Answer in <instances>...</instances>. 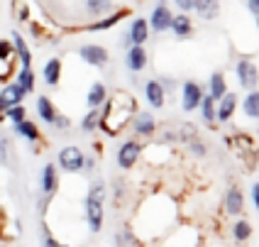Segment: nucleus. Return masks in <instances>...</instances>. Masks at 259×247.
<instances>
[{
  "label": "nucleus",
  "mask_w": 259,
  "mask_h": 247,
  "mask_svg": "<svg viewBox=\"0 0 259 247\" xmlns=\"http://www.w3.org/2000/svg\"><path fill=\"white\" fill-rule=\"evenodd\" d=\"M103 105H105V108L101 110L98 128H101L108 137H117V135L130 125L132 115H135L137 108H140V105H137V98H135L130 91H115L113 96L105 98Z\"/></svg>",
  "instance_id": "f257e3e1"
},
{
  "label": "nucleus",
  "mask_w": 259,
  "mask_h": 247,
  "mask_svg": "<svg viewBox=\"0 0 259 247\" xmlns=\"http://www.w3.org/2000/svg\"><path fill=\"white\" fill-rule=\"evenodd\" d=\"M235 76H237V84L245 88V91H252V88L259 86V69L254 64L252 57H240L237 64H235Z\"/></svg>",
  "instance_id": "f03ea898"
},
{
  "label": "nucleus",
  "mask_w": 259,
  "mask_h": 247,
  "mask_svg": "<svg viewBox=\"0 0 259 247\" xmlns=\"http://www.w3.org/2000/svg\"><path fill=\"white\" fill-rule=\"evenodd\" d=\"M83 159H86V154L81 152V147L69 145V147H61L57 164L64 172H69V174H78V172H83Z\"/></svg>",
  "instance_id": "7ed1b4c3"
},
{
  "label": "nucleus",
  "mask_w": 259,
  "mask_h": 247,
  "mask_svg": "<svg viewBox=\"0 0 259 247\" xmlns=\"http://www.w3.org/2000/svg\"><path fill=\"white\" fill-rule=\"evenodd\" d=\"M142 149H144L142 142H137V140H125V142L120 145V149H117V167L125 169V172H130V169L140 161Z\"/></svg>",
  "instance_id": "20e7f679"
},
{
  "label": "nucleus",
  "mask_w": 259,
  "mask_h": 247,
  "mask_svg": "<svg viewBox=\"0 0 259 247\" xmlns=\"http://www.w3.org/2000/svg\"><path fill=\"white\" fill-rule=\"evenodd\" d=\"M245 211V193L240 186H228L223 193V213L225 216H242Z\"/></svg>",
  "instance_id": "39448f33"
},
{
  "label": "nucleus",
  "mask_w": 259,
  "mask_h": 247,
  "mask_svg": "<svg viewBox=\"0 0 259 247\" xmlns=\"http://www.w3.org/2000/svg\"><path fill=\"white\" fill-rule=\"evenodd\" d=\"M201 98H203V88L198 81H184V84H181V108H184L186 113L198 110Z\"/></svg>",
  "instance_id": "423d86ee"
},
{
  "label": "nucleus",
  "mask_w": 259,
  "mask_h": 247,
  "mask_svg": "<svg viewBox=\"0 0 259 247\" xmlns=\"http://www.w3.org/2000/svg\"><path fill=\"white\" fill-rule=\"evenodd\" d=\"M78 57L83 59L88 66H96V69H101V66H105L110 61V54H108V49L103 44H83L78 49Z\"/></svg>",
  "instance_id": "0eeeda50"
},
{
  "label": "nucleus",
  "mask_w": 259,
  "mask_h": 247,
  "mask_svg": "<svg viewBox=\"0 0 259 247\" xmlns=\"http://www.w3.org/2000/svg\"><path fill=\"white\" fill-rule=\"evenodd\" d=\"M237 93L235 91H228L220 101H215V122L220 125H228L235 115V110H237Z\"/></svg>",
  "instance_id": "6e6552de"
},
{
  "label": "nucleus",
  "mask_w": 259,
  "mask_h": 247,
  "mask_svg": "<svg viewBox=\"0 0 259 247\" xmlns=\"http://www.w3.org/2000/svg\"><path fill=\"white\" fill-rule=\"evenodd\" d=\"M132 132L137 137H152L157 132V120L149 110H137L132 115Z\"/></svg>",
  "instance_id": "1a4fd4ad"
},
{
  "label": "nucleus",
  "mask_w": 259,
  "mask_h": 247,
  "mask_svg": "<svg viewBox=\"0 0 259 247\" xmlns=\"http://www.w3.org/2000/svg\"><path fill=\"white\" fill-rule=\"evenodd\" d=\"M103 201H93V198H86V223L88 230L96 235L103 230V220H105V208H103Z\"/></svg>",
  "instance_id": "9d476101"
},
{
  "label": "nucleus",
  "mask_w": 259,
  "mask_h": 247,
  "mask_svg": "<svg viewBox=\"0 0 259 247\" xmlns=\"http://www.w3.org/2000/svg\"><path fill=\"white\" fill-rule=\"evenodd\" d=\"M171 17L174 13L166 8V3H157V8L152 10V15H149V29L152 32H169V27H171Z\"/></svg>",
  "instance_id": "9b49d317"
},
{
  "label": "nucleus",
  "mask_w": 259,
  "mask_h": 247,
  "mask_svg": "<svg viewBox=\"0 0 259 247\" xmlns=\"http://www.w3.org/2000/svg\"><path fill=\"white\" fill-rule=\"evenodd\" d=\"M147 61H149V54H147L144 44H130L127 54H125V64H127L130 71L140 73L147 66Z\"/></svg>",
  "instance_id": "f8f14e48"
},
{
  "label": "nucleus",
  "mask_w": 259,
  "mask_h": 247,
  "mask_svg": "<svg viewBox=\"0 0 259 247\" xmlns=\"http://www.w3.org/2000/svg\"><path fill=\"white\" fill-rule=\"evenodd\" d=\"M144 98L149 103V108L161 110V108L166 105V88L161 86L159 81H147V84H144Z\"/></svg>",
  "instance_id": "ddd939ff"
},
{
  "label": "nucleus",
  "mask_w": 259,
  "mask_h": 247,
  "mask_svg": "<svg viewBox=\"0 0 259 247\" xmlns=\"http://www.w3.org/2000/svg\"><path fill=\"white\" fill-rule=\"evenodd\" d=\"M171 34L176 39H188L191 34H193V20H191V15L188 13H179L171 17Z\"/></svg>",
  "instance_id": "4468645a"
},
{
  "label": "nucleus",
  "mask_w": 259,
  "mask_h": 247,
  "mask_svg": "<svg viewBox=\"0 0 259 247\" xmlns=\"http://www.w3.org/2000/svg\"><path fill=\"white\" fill-rule=\"evenodd\" d=\"M39 184H42L44 196H49V198H52V196L57 193V189H59V169H57V164H44Z\"/></svg>",
  "instance_id": "2eb2a0df"
},
{
  "label": "nucleus",
  "mask_w": 259,
  "mask_h": 247,
  "mask_svg": "<svg viewBox=\"0 0 259 247\" xmlns=\"http://www.w3.org/2000/svg\"><path fill=\"white\" fill-rule=\"evenodd\" d=\"M25 96H27V93L22 91V86H20L17 81H5L3 88H0V98H3V103H5V108L22 103L25 101Z\"/></svg>",
  "instance_id": "dca6fc26"
},
{
  "label": "nucleus",
  "mask_w": 259,
  "mask_h": 247,
  "mask_svg": "<svg viewBox=\"0 0 259 247\" xmlns=\"http://www.w3.org/2000/svg\"><path fill=\"white\" fill-rule=\"evenodd\" d=\"M127 15V10H113V13H108V15H103L98 22H91V25H86L83 27V32H103V29H113Z\"/></svg>",
  "instance_id": "f3484780"
},
{
  "label": "nucleus",
  "mask_w": 259,
  "mask_h": 247,
  "mask_svg": "<svg viewBox=\"0 0 259 247\" xmlns=\"http://www.w3.org/2000/svg\"><path fill=\"white\" fill-rule=\"evenodd\" d=\"M127 39L130 44H144L149 39V22L144 17H135L132 25L127 29Z\"/></svg>",
  "instance_id": "a211bd4d"
},
{
  "label": "nucleus",
  "mask_w": 259,
  "mask_h": 247,
  "mask_svg": "<svg viewBox=\"0 0 259 247\" xmlns=\"http://www.w3.org/2000/svg\"><path fill=\"white\" fill-rule=\"evenodd\" d=\"M42 78L47 86H59V81H61V59L59 57L47 59V64L42 69Z\"/></svg>",
  "instance_id": "6ab92c4d"
},
{
  "label": "nucleus",
  "mask_w": 259,
  "mask_h": 247,
  "mask_svg": "<svg viewBox=\"0 0 259 247\" xmlns=\"http://www.w3.org/2000/svg\"><path fill=\"white\" fill-rule=\"evenodd\" d=\"M13 49H15V59H20V66H32V52H29L27 42L22 39V34L20 32H13Z\"/></svg>",
  "instance_id": "aec40b11"
},
{
  "label": "nucleus",
  "mask_w": 259,
  "mask_h": 247,
  "mask_svg": "<svg viewBox=\"0 0 259 247\" xmlns=\"http://www.w3.org/2000/svg\"><path fill=\"white\" fill-rule=\"evenodd\" d=\"M15 132L20 135V137H25L27 142H39L42 140V130L37 128V122H32V120H22V122H15Z\"/></svg>",
  "instance_id": "412c9836"
},
{
  "label": "nucleus",
  "mask_w": 259,
  "mask_h": 247,
  "mask_svg": "<svg viewBox=\"0 0 259 247\" xmlns=\"http://www.w3.org/2000/svg\"><path fill=\"white\" fill-rule=\"evenodd\" d=\"M242 113L249 120H259V88L247 91L245 98H242Z\"/></svg>",
  "instance_id": "4be33fe9"
},
{
  "label": "nucleus",
  "mask_w": 259,
  "mask_h": 247,
  "mask_svg": "<svg viewBox=\"0 0 259 247\" xmlns=\"http://www.w3.org/2000/svg\"><path fill=\"white\" fill-rule=\"evenodd\" d=\"M105 98H108V88H105V84H101V81L91 84V88H88V93H86L88 108H101L103 103H105Z\"/></svg>",
  "instance_id": "5701e85b"
},
{
  "label": "nucleus",
  "mask_w": 259,
  "mask_h": 247,
  "mask_svg": "<svg viewBox=\"0 0 259 247\" xmlns=\"http://www.w3.org/2000/svg\"><path fill=\"white\" fill-rule=\"evenodd\" d=\"M225 93H228V78H225V73L215 71L210 76V84H208V96L213 101H220Z\"/></svg>",
  "instance_id": "b1692460"
},
{
  "label": "nucleus",
  "mask_w": 259,
  "mask_h": 247,
  "mask_svg": "<svg viewBox=\"0 0 259 247\" xmlns=\"http://www.w3.org/2000/svg\"><path fill=\"white\" fill-rule=\"evenodd\" d=\"M201 20H215L220 15V0H196V8H193Z\"/></svg>",
  "instance_id": "393cba45"
},
{
  "label": "nucleus",
  "mask_w": 259,
  "mask_h": 247,
  "mask_svg": "<svg viewBox=\"0 0 259 247\" xmlns=\"http://www.w3.org/2000/svg\"><path fill=\"white\" fill-rule=\"evenodd\" d=\"M37 113H39V117H42L44 125H54V117H57V105L49 101L47 96H39L37 98Z\"/></svg>",
  "instance_id": "a878e982"
},
{
  "label": "nucleus",
  "mask_w": 259,
  "mask_h": 247,
  "mask_svg": "<svg viewBox=\"0 0 259 247\" xmlns=\"http://www.w3.org/2000/svg\"><path fill=\"white\" fill-rule=\"evenodd\" d=\"M201 117H203V122L208 125V128H213L215 125V101L208 96V93H203V98H201Z\"/></svg>",
  "instance_id": "bb28decb"
},
{
  "label": "nucleus",
  "mask_w": 259,
  "mask_h": 247,
  "mask_svg": "<svg viewBox=\"0 0 259 247\" xmlns=\"http://www.w3.org/2000/svg\"><path fill=\"white\" fill-rule=\"evenodd\" d=\"M15 81L22 86V91H25V93H32V91H34V84H37L32 66H27V69H25V66H20V69H17V78H15Z\"/></svg>",
  "instance_id": "cd10ccee"
},
{
  "label": "nucleus",
  "mask_w": 259,
  "mask_h": 247,
  "mask_svg": "<svg viewBox=\"0 0 259 247\" xmlns=\"http://www.w3.org/2000/svg\"><path fill=\"white\" fill-rule=\"evenodd\" d=\"M249 237H252V223H249V220H245V218L237 220V223L232 225V240L242 245V242H247Z\"/></svg>",
  "instance_id": "c85d7f7f"
},
{
  "label": "nucleus",
  "mask_w": 259,
  "mask_h": 247,
  "mask_svg": "<svg viewBox=\"0 0 259 247\" xmlns=\"http://www.w3.org/2000/svg\"><path fill=\"white\" fill-rule=\"evenodd\" d=\"M86 10L91 15H108L113 13V0H86Z\"/></svg>",
  "instance_id": "c756f323"
},
{
  "label": "nucleus",
  "mask_w": 259,
  "mask_h": 247,
  "mask_svg": "<svg viewBox=\"0 0 259 247\" xmlns=\"http://www.w3.org/2000/svg\"><path fill=\"white\" fill-rule=\"evenodd\" d=\"M98 122H101V108H91L83 115V120H81V130L83 132L98 130Z\"/></svg>",
  "instance_id": "7c9ffc66"
},
{
  "label": "nucleus",
  "mask_w": 259,
  "mask_h": 247,
  "mask_svg": "<svg viewBox=\"0 0 259 247\" xmlns=\"http://www.w3.org/2000/svg\"><path fill=\"white\" fill-rule=\"evenodd\" d=\"M86 198H93V201H103L105 203V198H108V186H105V181H93L91 186H88V196Z\"/></svg>",
  "instance_id": "2f4dec72"
},
{
  "label": "nucleus",
  "mask_w": 259,
  "mask_h": 247,
  "mask_svg": "<svg viewBox=\"0 0 259 247\" xmlns=\"http://www.w3.org/2000/svg\"><path fill=\"white\" fill-rule=\"evenodd\" d=\"M27 117V108L22 105V103H17V105H10V108H5V120H10V122H22Z\"/></svg>",
  "instance_id": "473e14b6"
},
{
  "label": "nucleus",
  "mask_w": 259,
  "mask_h": 247,
  "mask_svg": "<svg viewBox=\"0 0 259 247\" xmlns=\"http://www.w3.org/2000/svg\"><path fill=\"white\" fill-rule=\"evenodd\" d=\"M186 147H188V152H191L193 157H198V159L208 157V145H205V142H201L198 137H191Z\"/></svg>",
  "instance_id": "72a5a7b5"
},
{
  "label": "nucleus",
  "mask_w": 259,
  "mask_h": 247,
  "mask_svg": "<svg viewBox=\"0 0 259 247\" xmlns=\"http://www.w3.org/2000/svg\"><path fill=\"white\" fill-rule=\"evenodd\" d=\"M13 69H15V57L0 59V84H5L13 76Z\"/></svg>",
  "instance_id": "f704fd0d"
},
{
  "label": "nucleus",
  "mask_w": 259,
  "mask_h": 247,
  "mask_svg": "<svg viewBox=\"0 0 259 247\" xmlns=\"http://www.w3.org/2000/svg\"><path fill=\"white\" fill-rule=\"evenodd\" d=\"M15 17L22 22H29V5L25 0H15Z\"/></svg>",
  "instance_id": "c9c22d12"
},
{
  "label": "nucleus",
  "mask_w": 259,
  "mask_h": 247,
  "mask_svg": "<svg viewBox=\"0 0 259 247\" xmlns=\"http://www.w3.org/2000/svg\"><path fill=\"white\" fill-rule=\"evenodd\" d=\"M10 140L8 137H0V164L3 167H8L10 164Z\"/></svg>",
  "instance_id": "e433bc0d"
},
{
  "label": "nucleus",
  "mask_w": 259,
  "mask_h": 247,
  "mask_svg": "<svg viewBox=\"0 0 259 247\" xmlns=\"http://www.w3.org/2000/svg\"><path fill=\"white\" fill-rule=\"evenodd\" d=\"M15 57V49L10 39H0V59H10Z\"/></svg>",
  "instance_id": "4c0bfd02"
},
{
  "label": "nucleus",
  "mask_w": 259,
  "mask_h": 247,
  "mask_svg": "<svg viewBox=\"0 0 259 247\" xmlns=\"http://www.w3.org/2000/svg\"><path fill=\"white\" fill-rule=\"evenodd\" d=\"M174 5L181 10V13H191L196 8V0H174Z\"/></svg>",
  "instance_id": "58836bf2"
},
{
  "label": "nucleus",
  "mask_w": 259,
  "mask_h": 247,
  "mask_svg": "<svg viewBox=\"0 0 259 247\" xmlns=\"http://www.w3.org/2000/svg\"><path fill=\"white\" fill-rule=\"evenodd\" d=\"M113 196H115V203H122V196H125V181H115Z\"/></svg>",
  "instance_id": "ea45409f"
},
{
  "label": "nucleus",
  "mask_w": 259,
  "mask_h": 247,
  "mask_svg": "<svg viewBox=\"0 0 259 247\" xmlns=\"http://www.w3.org/2000/svg\"><path fill=\"white\" fill-rule=\"evenodd\" d=\"M71 125V120L66 115H61V113H57V117H54V128H59V130H66Z\"/></svg>",
  "instance_id": "a19ab883"
},
{
  "label": "nucleus",
  "mask_w": 259,
  "mask_h": 247,
  "mask_svg": "<svg viewBox=\"0 0 259 247\" xmlns=\"http://www.w3.org/2000/svg\"><path fill=\"white\" fill-rule=\"evenodd\" d=\"M44 247H61L59 245V240L54 237V235H49V230L44 228Z\"/></svg>",
  "instance_id": "79ce46f5"
},
{
  "label": "nucleus",
  "mask_w": 259,
  "mask_h": 247,
  "mask_svg": "<svg viewBox=\"0 0 259 247\" xmlns=\"http://www.w3.org/2000/svg\"><path fill=\"white\" fill-rule=\"evenodd\" d=\"M249 196H252V203H254V208L259 211V181L252 186V193H249Z\"/></svg>",
  "instance_id": "37998d69"
},
{
  "label": "nucleus",
  "mask_w": 259,
  "mask_h": 247,
  "mask_svg": "<svg viewBox=\"0 0 259 247\" xmlns=\"http://www.w3.org/2000/svg\"><path fill=\"white\" fill-rule=\"evenodd\" d=\"M247 8H249V13L257 17L259 15V0H247Z\"/></svg>",
  "instance_id": "c03bdc74"
},
{
  "label": "nucleus",
  "mask_w": 259,
  "mask_h": 247,
  "mask_svg": "<svg viewBox=\"0 0 259 247\" xmlns=\"http://www.w3.org/2000/svg\"><path fill=\"white\" fill-rule=\"evenodd\" d=\"M257 25H259V15H257Z\"/></svg>",
  "instance_id": "a18cd8bd"
},
{
  "label": "nucleus",
  "mask_w": 259,
  "mask_h": 247,
  "mask_svg": "<svg viewBox=\"0 0 259 247\" xmlns=\"http://www.w3.org/2000/svg\"><path fill=\"white\" fill-rule=\"evenodd\" d=\"M257 135H259V132H257Z\"/></svg>",
  "instance_id": "49530a36"
}]
</instances>
